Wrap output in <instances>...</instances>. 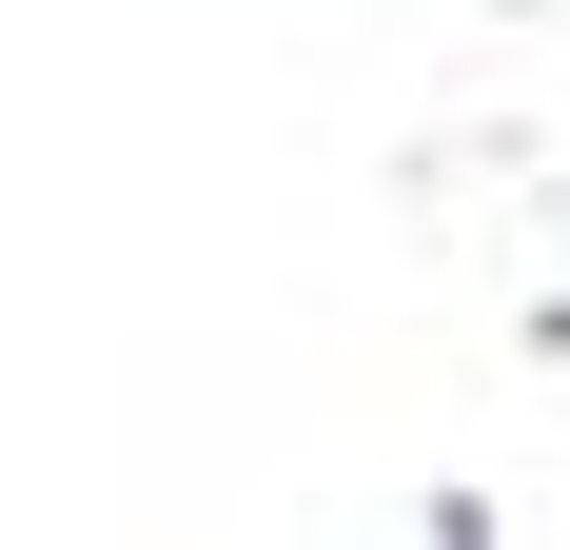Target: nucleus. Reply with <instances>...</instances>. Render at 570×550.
Segmentation results:
<instances>
[{"label": "nucleus", "instance_id": "obj_1", "mask_svg": "<svg viewBox=\"0 0 570 550\" xmlns=\"http://www.w3.org/2000/svg\"><path fill=\"white\" fill-rule=\"evenodd\" d=\"M433 550H492V511H433Z\"/></svg>", "mask_w": 570, "mask_h": 550}]
</instances>
